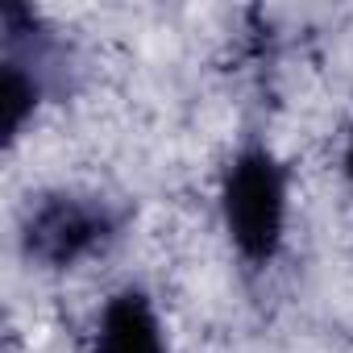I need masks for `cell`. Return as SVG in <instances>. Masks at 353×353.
<instances>
[{
    "label": "cell",
    "instance_id": "cell-5",
    "mask_svg": "<svg viewBox=\"0 0 353 353\" xmlns=\"http://www.w3.org/2000/svg\"><path fill=\"white\" fill-rule=\"evenodd\" d=\"M345 179H349V188H353V137H349V145H345Z\"/></svg>",
    "mask_w": 353,
    "mask_h": 353
},
{
    "label": "cell",
    "instance_id": "cell-1",
    "mask_svg": "<svg viewBox=\"0 0 353 353\" xmlns=\"http://www.w3.org/2000/svg\"><path fill=\"white\" fill-rule=\"evenodd\" d=\"M221 221L237 258L266 270L287 237V166L270 145H241L221 174Z\"/></svg>",
    "mask_w": 353,
    "mask_h": 353
},
{
    "label": "cell",
    "instance_id": "cell-2",
    "mask_svg": "<svg viewBox=\"0 0 353 353\" xmlns=\"http://www.w3.org/2000/svg\"><path fill=\"white\" fill-rule=\"evenodd\" d=\"M125 212L92 192H42L30 200L17 241L26 262L42 270H71L96 254H108V245L121 237Z\"/></svg>",
    "mask_w": 353,
    "mask_h": 353
},
{
    "label": "cell",
    "instance_id": "cell-3",
    "mask_svg": "<svg viewBox=\"0 0 353 353\" xmlns=\"http://www.w3.org/2000/svg\"><path fill=\"white\" fill-rule=\"evenodd\" d=\"M63 50L46 21L9 0L5 5V50H0V112H5V145H13L26 121L59 88Z\"/></svg>",
    "mask_w": 353,
    "mask_h": 353
},
{
    "label": "cell",
    "instance_id": "cell-4",
    "mask_svg": "<svg viewBox=\"0 0 353 353\" xmlns=\"http://www.w3.org/2000/svg\"><path fill=\"white\" fill-rule=\"evenodd\" d=\"M92 353H170L162 316L141 287H121L104 299L92 328Z\"/></svg>",
    "mask_w": 353,
    "mask_h": 353
}]
</instances>
